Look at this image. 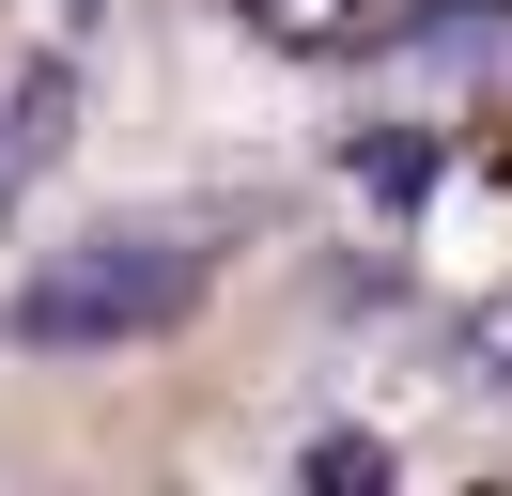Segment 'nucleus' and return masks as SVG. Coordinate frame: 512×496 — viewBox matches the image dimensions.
Masks as SVG:
<instances>
[{
	"mask_svg": "<svg viewBox=\"0 0 512 496\" xmlns=\"http://www.w3.org/2000/svg\"><path fill=\"white\" fill-rule=\"evenodd\" d=\"M187 295H202V248L187 233H94V248H63V264L16 295V326H32V341H140V326H171Z\"/></svg>",
	"mask_w": 512,
	"mask_h": 496,
	"instance_id": "1",
	"label": "nucleus"
},
{
	"mask_svg": "<svg viewBox=\"0 0 512 496\" xmlns=\"http://www.w3.org/2000/svg\"><path fill=\"white\" fill-rule=\"evenodd\" d=\"M233 16H249L264 47H357V31H373V0H233Z\"/></svg>",
	"mask_w": 512,
	"mask_h": 496,
	"instance_id": "2",
	"label": "nucleus"
}]
</instances>
